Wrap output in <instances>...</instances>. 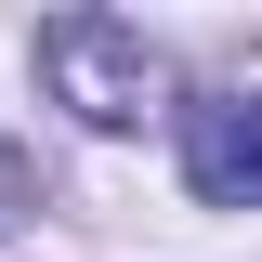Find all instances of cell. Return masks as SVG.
Returning <instances> with one entry per match:
<instances>
[{
	"label": "cell",
	"instance_id": "obj_1",
	"mask_svg": "<svg viewBox=\"0 0 262 262\" xmlns=\"http://www.w3.org/2000/svg\"><path fill=\"white\" fill-rule=\"evenodd\" d=\"M39 92H53L66 118H92V131H131L158 105V53H144V27H118V13H53V27H39Z\"/></svg>",
	"mask_w": 262,
	"mask_h": 262
},
{
	"label": "cell",
	"instance_id": "obj_2",
	"mask_svg": "<svg viewBox=\"0 0 262 262\" xmlns=\"http://www.w3.org/2000/svg\"><path fill=\"white\" fill-rule=\"evenodd\" d=\"M184 184L210 210H262V92H223L184 118Z\"/></svg>",
	"mask_w": 262,
	"mask_h": 262
},
{
	"label": "cell",
	"instance_id": "obj_3",
	"mask_svg": "<svg viewBox=\"0 0 262 262\" xmlns=\"http://www.w3.org/2000/svg\"><path fill=\"white\" fill-rule=\"evenodd\" d=\"M27 196H39V184H27V158H13V144H0V236L27 223Z\"/></svg>",
	"mask_w": 262,
	"mask_h": 262
}]
</instances>
